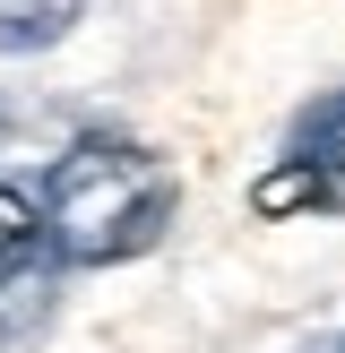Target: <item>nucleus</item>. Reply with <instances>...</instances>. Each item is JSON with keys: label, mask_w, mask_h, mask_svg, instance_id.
<instances>
[{"label": "nucleus", "mask_w": 345, "mask_h": 353, "mask_svg": "<svg viewBox=\"0 0 345 353\" xmlns=\"http://www.w3.org/2000/svg\"><path fill=\"white\" fill-rule=\"evenodd\" d=\"M86 17V0H0V52H52L69 26Z\"/></svg>", "instance_id": "20e7f679"}, {"label": "nucleus", "mask_w": 345, "mask_h": 353, "mask_svg": "<svg viewBox=\"0 0 345 353\" xmlns=\"http://www.w3.org/2000/svg\"><path fill=\"white\" fill-rule=\"evenodd\" d=\"M34 207H43V250H61L69 268H121V259L164 241L172 172L138 138H78L52 164Z\"/></svg>", "instance_id": "f257e3e1"}, {"label": "nucleus", "mask_w": 345, "mask_h": 353, "mask_svg": "<svg viewBox=\"0 0 345 353\" xmlns=\"http://www.w3.org/2000/svg\"><path fill=\"white\" fill-rule=\"evenodd\" d=\"M34 259H43V207L34 190L0 181V285H34Z\"/></svg>", "instance_id": "7ed1b4c3"}, {"label": "nucleus", "mask_w": 345, "mask_h": 353, "mask_svg": "<svg viewBox=\"0 0 345 353\" xmlns=\"http://www.w3.org/2000/svg\"><path fill=\"white\" fill-rule=\"evenodd\" d=\"M319 353H345V336H337V345H319Z\"/></svg>", "instance_id": "423d86ee"}, {"label": "nucleus", "mask_w": 345, "mask_h": 353, "mask_svg": "<svg viewBox=\"0 0 345 353\" xmlns=\"http://www.w3.org/2000/svg\"><path fill=\"white\" fill-rule=\"evenodd\" d=\"M293 172H302L310 190H319L328 207H345V86L319 103H302V121H293Z\"/></svg>", "instance_id": "f03ea898"}, {"label": "nucleus", "mask_w": 345, "mask_h": 353, "mask_svg": "<svg viewBox=\"0 0 345 353\" xmlns=\"http://www.w3.org/2000/svg\"><path fill=\"white\" fill-rule=\"evenodd\" d=\"M0 130H9V112H0Z\"/></svg>", "instance_id": "0eeeda50"}, {"label": "nucleus", "mask_w": 345, "mask_h": 353, "mask_svg": "<svg viewBox=\"0 0 345 353\" xmlns=\"http://www.w3.org/2000/svg\"><path fill=\"white\" fill-rule=\"evenodd\" d=\"M26 310H34V293H26V285H0V336H9Z\"/></svg>", "instance_id": "39448f33"}]
</instances>
